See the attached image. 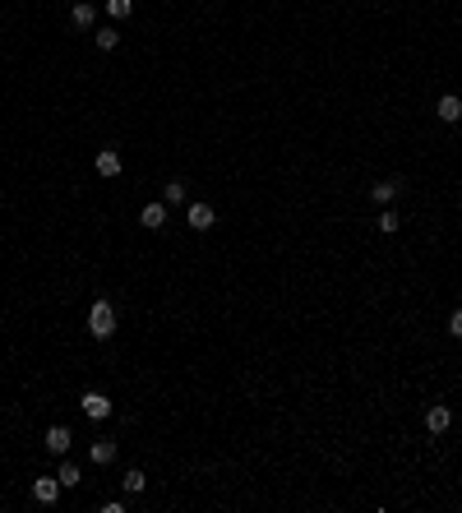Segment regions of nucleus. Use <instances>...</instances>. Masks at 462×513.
I'll return each instance as SVG.
<instances>
[{
	"instance_id": "nucleus-1",
	"label": "nucleus",
	"mask_w": 462,
	"mask_h": 513,
	"mask_svg": "<svg viewBox=\"0 0 462 513\" xmlns=\"http://www.w3.org/2000/svg\"><path fill=\"white\" fill-rule=\"evenodd\" d=\"M88 333H92V338H111V333H116V310H111V301H92Z\"/></svg>"
},
{
	"instance_id": "nucleus-2",
	"label": "nucleus",
	"mask_w": 462,
	"mask_h": 513,
	"mask_svg": "<svg viewBox=\"0 0 462 513\" xmlns=\"http://www.w3.org/2000/svg\"><path fill=\"white\" fill-rule=\"evenodd\" d=\"M61 476H37V481H32V499H37V504H56V499H61Z\"/></svg>"
},
{
	"instance_id": "nucleus-3",
	"label": "nucleus",
	"mask_w": 462,
	"mask_h": 513,
	"mask_svg": "<svg viewBox=\"0 0 462 513\" xmlns=\"http://www.w3.org/2000/svg\"><path fill=\"white\" fill-rule=\"evenodd\" d=\"M185 222H190L194 232H208V227H213V222H217L213 203H190V208H185Z\"/></svg>"
},
{
	"instance_id": "nucleus-4",
	"label": "nucleus",
	"mask_w": 462,
	"mask_h": 513,
	"mask_svg": "<svg viewBox=\"0 0 462 513\" xmlns=\"http://www.w3.org/2000/svg\"><path fill=\"white\" fill-rule=\"evenodd\" d=\"M83 416H88V421H107L111 416V403L102 398V393H83Z\"/></svg>"
},
{
	"instance_id": "nucleus-5",
	"label": "nucleus",
	"mask_w": 462,
	"mask_h": 513,
	"mask_svg": "<svg viewBox=\"0 0 462 513\" xmlns=\"http://www.w3.org/2000/svg\"><path fill=\"white\" fill-rule=\"evenodd\" d=\"M434 116H439V121H444V125L462 121V102H458V97H453V93H444V97H439V102H434Z\"/></svg>"
},
{
	"instance_id": "nucleus-6",
	"label": "nucleus",
	"mask_w": 462,
	"mask_h": 513,
	"mask_svg": "<svg viewBox=\"0 0 462 513\" xmlns=\"http://www.w3.org/2000/svg\"><path fill=\"white\" fill-rule=\"evenodd\" d=\"M448 425H453V412H448V407H430V412H425V430H430V435H444Z\"/></svg>"
},
{
	"instance_id": "nucleus-7",
	"label": "nucleus",
	"mask_w": 462,
	"mask_h": 513,
	"mask_svg": "<svg viewBox=\"0 0 462 513\" xmlns=\"http://www.w3.org/2000/svg\"><path fill=\"white\" fill-rule=\"evenodd\" d=\"M46 453H56V458L70 453V430H65V425H51V430H46Z\"/></svg>"
},
{
	"instance_id": "nucleus-8",
	"label": "nucleus",
	"mask_w": 462,
	"mask_h": 513,
	"mask_svg": "<svg viewBox=\"0 0 462 513\" xmlns=\"http://www.w3.org/2000/svg\"><path fill=\"white\" fill-rule=\"evenodd\" d=\"M92 167H97V176H121V153H116V148H102Z\"/></svg>"
},
{
	"instance_id": "nucleus-9",
	"label": "nucleus",
	"mask_w": 462,
	"mask_h": 513,
	"mask_svg": "<svg viewBox=\"0 0 462 513\" xmlns=\"http://www.w3.org/2000/svg\"><path fill=\"white\" fill-rule=\"evenodd\" d=\"M88 458L97 467H107V463H116V439H97V444H92L88 449Z\"/></svg>"
},
{
	"instance_id": "nucleus-10",
	"label": "nucleus",
	"mask_w": 462,
	"mask_h": 513,
	"mask_svg": "<svg viewBox=\"0 0 462 513\" xmlns=\"http://www.w3.org/2000/svg\"><path fill=\"white\" fill-rule=\"evenodd\" d=\"M139 222H143V227H148V232H157V227H162V222H167V203H148V208H143V213H139Z\"/></svg>"
},
{
	"instance_id": "nucleus-11",
	"label": "nucleus",
	"mask_w": 462,
	"mask_h": 513,
	"mask_svg": "<svg viewBox=\"0 0 462 513\" xmlns=\"http://www.w3.org/2000/svg\"><path fill=\"white\" fill-rule=\"evenodd\" d=\"M398 185H402V181H379V185H370V199H374V203H388L393 194H398Z\"/></svg>"
},
{
	"instance_id": "nucleus-12",
	"label": "nucleus",
	"mask_w": 462,
	"mask_h": 513,
	"mask_svg": "<svg viewBox=\"0 0 462 513\" xmlns=\"http://www.w3.org/2000/svg\"><path fill=\"white\" fill-rule=\"evenodd\" d=\"M70 19H74V28H92V19H97V10H92V5H83V0H79L74 10H70Z\"/></svg>"
},
{
	"instance_id": "nucleus-13",
	"label": "nucleus",
	"mask_w": 462,
	"mask_h": 513,
	"mask_svg": "<svg viewBox=\"0 0 462 513\" xmlns=\"http://www.w3.org/2000/svg\"><path fill=\"white\" fill-rule=\"evenodd\" d=\"M143 485H148V476H143L139 467H130V472H125V490H130V495H139Z\"/></svg>"
},
{
	"instance_id": "nucleus-14",
	"label": "nucleus",
	"mask_w": 462,
	"mask_h": 513,
	"mask_svg": "<svg viewBox=\"0 0 462 513\" xmlns=\"http://www.w3.org/2000/svg\"><path fill=\"white\" fill-rule=\"evenodd\" d=\"M107 14L111 19H130L134 14V0H107Z\"/></svg>"
},
{
	"instance_id": "nucleus-15",
	"label": "nucleus",
	"mask_w": 462,
	"mask_h": 513,
	"mask_svg": "<svg viewBox=\"0 0 462 513\" xmlns=\"http://www.w3.org/2000/svg\"><path fill=\"white\" fill-rule=\"evenodd\" d=\"M116 42H121V32H116V28H97V47H102V51H116Z\"/></svg>"
},
{
	"instance_id": "nucleus-16",
	"label": "nucleus",
	"mask_w": 462,
	"mask_h": 513,
	"mask_svg": "<svg viewBox=\"0 0 462 513\" xmlns=\"http://www.w3.org/2000/svg\"><path fill=\"white\" fill-rule=\"evenodd\" d=\"M398 227H402V218H398V213H388V208H384V213H379V232H384V236H393V232H398Z\"/></svg>"
},
{
	"instance_id": "nucleus-17",
	"label": "nucleus",
	"mask_w": 462,
	"mask_h": 513,
	"mask_svg": "<svg viewBox=\"0 0 462 513\" xmlns=\"http://www.w3.org/2000/svg\"><path fill=\"white\" fill-rule=\"evenodd\" d=\"M56 476H61V485H83V481H79V467H74V463H61V472H56Z\"/></svg>"
},
{
	"instance_id": "nucleus-18",
	"label": "nucleus",
	"mask_w": 462,
	"mask_h": 513,
	"mask_svg": "<svg viewBox=\"0 0 462 513\" xmlns=\"http://www.w3.org/2000/svg\"><path fill=\"white\" fill-rule=\"evenodd\" d=\"M162 199H167V203H181V199H185V181H171V185L162 190Z\"/></svg>"
},
{
	"instance_id": "nucleus-19",
	"label": "nucleus",
	"mask_w": 462,
	"mask_h": 513,
	"mask_svg": "<svg viewBox=\"0 0 462 513\" xmlns=\"http://www.w3.org/2000/svg\"><path fill=\"white\" fill-rule=\"evenodd\" d=\"M448 333H453V338H462V305L448 314Z\"/></svg>"
}]
</instances>
